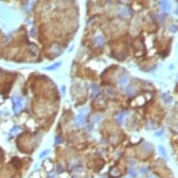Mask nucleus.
<instances>
[{"label": "nucleus", "mask_w": 178, "mask_h": 178, "mask_svg": "<svg viewBox=\"0 0 178 178\" xmlns=\"http://www.w3.org/2000/svg\"><path fill=\"white\" fill-rule=\"evenodd\" d=\"M12 102H13V110L15 113H19L22 109V107L24 106V99L20 98L18 96L13 97Z\"/></svg>", "instance_id": "f257e3e1"}, {"label": "nucleus", "mask_w": 178, "mask_h": 178, "mask_svg": "<svg viewBox=\"0 0 178 178\" xmlns=\"http://www.w3.org/2000/svg\"><path fill=\"white\" fill-rule=\"evenodd\" d=\"M87 114H88V109H87V108H84V109H82V110L79 112V114L78 115L77 119H76L77 124L79 125V126H83V125L85 124Z\"/></svg>", "instance_id": "f03ea898"}, {"label": "nucleus", "mask_w": 178, "mask_h": 178, "mask_svg": "<svg viewBox=\"0 0 178 178\" xmlns=\"http://www.w3.org/2000/svg\"><path fill=\"white\" fill-rule=\"evenodd\" d=\"M132 14V12L130 10V8L127 7H119V15L123 18H129Z\"/></svg>", "instance_id": "7ed1b4c3"}, {"label": "nucleus", "mask_w": 178, "mask_h": 178, "mask_svg": "<svg viewBox=\"0 0 178 178\" xmlns=\"http://www.w3.org/2000/svg\"><path fill=\"white\" fill-rule=\"evenodd\" d=\"M94 42L98 47H103L105 43V39L102 35H97L95 37H94Z\"/></svg>", "instance_id": "20e7f679"}, {"label": "nucleus", "mask_w": 178, "mask_h": 178, "mask_svg": "<svg viewBox=\"0 0 178 178\" xmlns=\"http://www.w3.org/2000/svg\"><path fill=\"white\" fill-rule=\"evenodd\" d=\"M128 115H129L128 111H126V112H120V113L117 116V120H118V123H119V124H123L125 118H126Z\"/></svg>", "instance_id": "39448f33"}, {"label": "nucleus", "mask_w": 178, "mask_h": 178, "mask_svg": "<svg viewBox=\"0 0 178 178\" xmlns=\"http://www.w3.org/2000/svg\"><path fill=\"white\" fill-rule=\"evenodd\" d=\"M160 4H161L162 9L165 12H168L171 9V6H170V3H169V0H160Z\"/></svg>", "instance_id": "423d86ee"}, {"label": "nucleus", "mask_w": 178, "mask_h": 178, "mask_svg": "<svg viewBox=\"0 0 178 178\" xmlns=\"http://www.w3.org/2000/svg\"><path fill=\"white\" fill-rule=\"evenodd\" d=\"M129 82V77L127 75H124L122 76L120 79H119V81H118V83H119V85L120 86H126L127 84H128Z\"/></svg>", "instance_id": "0eeeda50"}, {"label": "nucleus", "mask_w": 178, "mask_h": 178, "mask_svg": "<svg viewBox=\"0 0 178 178\" xmlns=\"http://www.w3.org/2000/svg\"><path fill=\"white\" fill-rule=\"evenodd\" d=\"M61 65H62V63H55L54 64L50 65V66H49V67H45L44 69H45V70H50V71L57 70V69H59V67H60Z\"/></svg>", "instance_id": "6e6552de"}, {"label": "nucleus", "mask_w": 178, "mask_h": 178, "mask_svg": "<svg viewBox=\"0 0 178 178\" xmlns=\"http://www.w3.org/2000/svg\"><path fill=\"white\" fill-rule=\"evenodd\" d=\"M126 92L128 93L129 95H131V96H133L136 92V89L135 88L133 87V86H129L126 88Z\"/></svg>", "instance_id": "1a4fd4ad"}, {"label": "nucleus", "mask_w": 178, "mask_h": 178, "mask_svg": "<svg viewBox=\"0 0 178 178\" xmlns=\"http://www.w3.org/2000/svg\"><path fill=\"white\" fill-rule=\"evenodd\" d=\"M90 89H91V92H92L93 95H96L100 92V88L99 86L96 85V84H91L90 85Z\"/></svg>", "instance_id": "9d476101"}, {"label": "nucleus", "mask_w": 178, "mask_h": 178, "mask_svg": "<svg viewBox=\"0 0 178 178\" xmlns=\"http://www.w3.org/2000/svg\"><path fill=\"white\" fill-rule=\"evenodd\" d=\"M162 98H163L164 102L167 103H170L173 102V98H172L171 96H169L168 94H163V95H162Z\"/></svg>", "instance_id": "9b49d317"}, {"label": "nucleus", "mask_w": 178, "mask_h": 178, "mask_svg": "<svg viewBox=\"0 0 178 178\" xmlns=\"http://www.w3.org/2000/svg\"><path fill=\"white\" fill-rule=\"evenodd\" d=\"M159 151L160 152V154H161V156L164 158H166L167 159V153H166V151H165V148H164L162 146H159Z\"/></svg>", "instance_id": "f8f14e48"}, {"label": "nucleus", "mask_w": 178, "mask_h": 178, "mask_svg": "<svg viewBox=\"0 0 178 178\" xmlns=\"http://www.w3.org/2000/svg\"><path fill=\"white\" fill-rule=\"evenodd\" d=\"M21 127H14V128L12 129V131H11V135H15V134H18V132H21Z\"/></svg>", "instance_id": "ddd939ff"}, {"label": "nucleus", "mask_w": 178, "mask_h": 178, "mask_svg": "<svg viewBox=\"0 0 178 178\" xmlns=\"http://www.w3.org/2000/svg\"><path fill=\"white\" fill-rule=\"evenodd\" d=\"M63 139H62V137H60V136H56L55 137V145H58V144H60V143H62L63 141H62Z\"/></svg>", "instance_id": "4468645a"}, {"label": "nucleus", "mask_w": 178, "mask_h": 178, "mask_svg": "<svg viewBox=\"0 0 178 178\" xmlns=\"http://www.w3.org/2000/svg\"><path fill=\"white\" fill-rule=\"evenodd\" d=\"M48 154H49V150H44L42 153L40 154V157L39 158H40V159H43V158L45 157V156H47Z\"/></svg>", "instance_id": "2eb2a0df"}, {"label": "nucleus", "mask_w": 178, "mask_h": 178, "mask_svg": "<svg viewBox=\"0 0 178 178\" xmlns=\"http://www.w3.org/2000/svg\"><path fill=\"white\" fill-rule=\"evenodd\" d=\"M130 175H132V177H135L136 176V172H135V170H134V169H131V170H130Z\"/></svg>", "instance_id": "dca6fc26"}, {"label": "nucleus", "mask_w": 178, "mask_h": 178, "mask_svg": "<svg viewBox=\"0 0 178 178\" xmlns=\"http://www.w3.org/2000/svg\"><path fill=\"white\" fill-rule=\"evenodd\" d=\"M101 119H102V116H101V115H96L94 121H95V122H98V121H100Z\"/></svg>", "instance_id": "f3484780"}, {"label": "nucleus", "mask_w": 178, "mask_h": 178, "mask_svg": "<svg viewBox=\"0 0 178 178\" xmlns=\"http://www.w3.org/2000/svg\"><path fill=\"white\" fill-rule=\"evenodd\" d=\"M155 135H156V136H162V135H163V132H162V131L157 132L156 133H155Z\"/></svg>", "instance_id": "a211bd4d"}, {"label": "nucleus", "mask_w": 178, "mask_h": 178, "mask_svg": "<svg viewBox=\"0 0 178 178\" xmlns=\"http://www.w3.org/2000/svg\"><path fill=\"white\" fill-rule=\"evenodd\" d=\"M151 178H155V177H151Z\"/></svg>", "instance_id": "6ab92c4d"}]
</instances>
